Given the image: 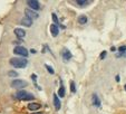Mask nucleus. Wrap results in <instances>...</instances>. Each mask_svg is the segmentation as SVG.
I'll return each instance as SVG.
<instances>
[{
    "label": "nucleus",
    "instance_id": "obj_1",
    "mask_svg": "<svg viewBox=\"0 0 126 114\" xmlns=\"http://www.w3.org/2000/svg\"><path fill=\"white\" fill-rule=\"evenodd\" d=\"M10 64L16 68H25L28 64V60L26 58H11L10 59Z\"/></svg>",
    "mask_w": 126,
    "mask_h": 114
},
{
    "label": "nucleus",
    "instance_id": "obj_2",
    "mask_svg": "<svg viewBox=\"0 0 126 114\" xmlns=\"http://www.w3.org/2000/svg\"><path fill=\"white\" fill-rule=\"evenodd\" d=\"M15 97L17 98V100H21V101H29V100H33V95L30 94V93L26 92V91L24 90H20L18 91V92L15 94Z\"/></svg>",
    "mask_w": 126,
    "mask_h": 114
},
{
    "label": "nucleus",
    "instance_id": "obj_3",
    "mask_svg": "<svg viewBox=\"0 0 126 114\" xmlns=\"http://www.w3.org/2000/svg\"><path fill=\"white\" fill-rule=\"evenodd\" d=\"M14 53L16 55H19V56H21V57H27L28 56V50L26 49L25 47H22V46H16L15 47V49H14Z\"/></svg>",
    "mask_w": 126,
    "mask_h": 114
},
{
    "label": "nucleus",
    "instance_id": "obj_4",
    "mask_svg": "<svg viewBox=\"0 0 126 114\" xmlns=\"http://www.w3.org/2000/svg\"><path fill=\"white\" fill-rule=\"evenodd\" d=\"M27 85H28V83L22 81V79H14L11 82V87H14V88H24Z\"/></svg>",
    "mask_w": 126,
    "mask_h": 114
},
{
    "label": "nucleus",
    "instance_id": "obj_5",
    "mask_svg": "<svg viewBox=\"0 0 126 114\" xmlns=\"http://www.w3.org/2000/svg\"><path fill=\"white\" fill-rule=\"evenodd\" d=\"M27 5H28L29 7H30V9L33 10V11L40 9V3H39V1H36V0H30V1H27Z\"/></svg>",
    "mask_w": 126,
    "mask_h": 114
},
{
    "label": "nucleus",
    "instance_id": "obj_6",
    "mask_svg": "<svg viewBox=\"0 0 126 114\" xmlns=\"http://www.w3.org/2000/svg\"><path fill=\"white\" fill-rule=\"evenodd\" d=\"M25 14H26V17H28L29 19H37L39 17V15L37 14L36 11H33V10H31V9H26L25 10Z\"/></svg>",
    "mask_w": 126,
    "mask_h": 114
},
{
    "label": "nucleus",
    "instance_id": "obj_7",
    "mask_svg": "<svg viewBox=\"0 0 126 114\" xmlns=\"http://www.w3.org/2000/svg\"><path fill=\"white\" fill-rule=\"evenodd\" d=\"M54 106H55V110L56 111H59L60 107H62V103H60V100H59V96L57 94H54Z\"/></svg>",
    "mask_w": 126,
    "mask_h": 114
},
{
    "label": "nucleus",
    "instance_id": "obj_8",
    "mask_svg": "<svg viewBox=\"0 0 126 114\" xmlns=\"http://www.w3.org/2000/svg\"><path fill=\"white\" fill-rule=\"evenodd\" d=\"M92 103H93V105L95 107H100V100L96 93H94L93 96H92Z\"/></svg>",
    "mask_w": 126,
    "mask_h": 114
},
{
    "label": "nucleus",
    "instance_id": "obj_9",
    "mask_svg": "<svg viewBox=\"0 0 126 114\" xmlns=\"http://www.w3.org/2000/svg\"><path fill=\"white\" fill-rule=\"evenodd\" d=\"M50 33H51V35L54 37L58 36V34H59V27H58V25H56V24L50 25Z\"/></svg>",
    "mask_w": 126,
    "mask_h": 114
},
{
    "label": "nucleus",
    "instance_id": "obj_10",
    "mask_svg": "<svg viewBox=\"0 0 126 114\" xmlns=\"http://www.w3.org/2000/svg\"><path fill=\"white\" fill-rule=\"evenodd\" d=\"M62 56H63V59H64V60H69V59H71L73 55H71V53L69 52L68 49H63Z\"/></svg>",
    "mask_w": 126,
    "mask_h": 114
},
{
    "label": "nucleus",
    "instance_id": "obj_11",
    "mask_svg": "<svg viewBox=\"0 0 126 114\" xmlns=\"http://www.w3.org/2000/svg\"><path fill=\"white\" fill-rule=\"evenodd\" d=\"M20 24H21L22 26L30 27L31 25H32V20H31V19H29L28 17H24V18L21 19V21H20Z\"/></svg>",
    "mask_w": 126,
    "mask_h": 114
},
{
    "label": "nucleus",
    "instance_id": "obj_12",
    "mask_svg": "<svg viewBox=\"0 0 126 114\" xmlns=\"http://www.w3.org/2000/svg\"><path fill=\"white\" fill-rule=\"evenodd\" d=\"M15 35L18 38H24L25 36H26V31L21 28H16L15 29Z\"/></svg>",
    "mask_w": 126,
    "mask_h": 114
},
{
    "label": "nucleus",
    "instance_id": "obj_13",
    "mask_svg": "<svg viewBox=\"0 0 126 114\" xmlns=\"http://www.w3.org/2000/svg\"><path fill=\"white\" fill-rule=\"evenodd\" d=\"M28 109L30 110V111H37V110L40 109V104H39V103H30V104L28 105Z\"/></svg>",
    "mask_w": 126,
    "mask_h": 114
},
{
    "label": "nucleus",
    "instance_id": "obj_14",
    "mask_svg": "<svg viewBox=\"0 0 126 114\" xmlns=\"http://www.w3.org/2000/svg\"><path fill=\"white\" fill-rule=\"evenodd\" d=\"M87 20H88L87 17L84 16V15H83V16H79V17H78V24H79V25H85V24H87Z\"/></svg>",
    "mask_w": 126,
    "mask_h": 114
},
{
    "label": "nucleus",
    "instance_id": "obj_15",
    "mask_svg": "<svg viewBox=\"0 0 126 114\" xmlns=\"http://www.w3.org/2000/svg\"><path fill=\"white\" fill-rule=\"evenodd\" d=\"M65 94H66V92H65V87L62 84L60 87H59V91H58V96H59V97H65Z\"/></svg>",
    "mask_w": 126,
    "mask_h": 114
},
{
    "label": "nucleus",
    "instance_id": "obj_16",
    "mask_svg": "<svg viewBox=\"0 0 126 114\" xmlns=\"http://www.w3.org/2000/svg\"><path fill=\"white\" fill-rule=\"evenodd\" d=\"M76 3L78 6H80V7H84V6L88 5V3H89V1H86V0H76Z\"/></svg>",
    "mask_w": 126,
    "mask_h": 114
},
{
    "label": "nucleus",
    "instance_id": "obj_17",
    "mask_svg": "<svg viewBox=\"0 0 126 114\" xmlns=\"http://www.w3.org/2000/svg\"><path fill=\"white\" fill-rule=\"evenodd\" d=\"M45 67H46V69L48 71V73H49V74H51V75H52V74H55V71H54V68H52L51 66H49V65L46 64Z\"/></svg>",
    "mask_w": 126,
    "mask_h": 114
},
{
    "label": "nucleus",
    "instance_id": "obj_18",
    "mask_svg": "<svg viewBox=\"0 0 126 114\" xmlns=\"http://www.w3.org/2000/svg\"><path fill=\"white\" fill-rule=\"evenodd\" d=\"M70 92L71 93H76V86H75L74 82H70Z\"/></svg>",
    "mask_w": 126,
    "mask_h": 114
},
{
    "label": "nucleus",
    "instance_id": "obj_19",
    "mask_svg": "<svg viewBox=\"0 0 126 114\" xmlns=\"http://www.w3.org/2000/svg\"><path fill=\"white\" fill-rule=\"evenodd\" d=\"M8 75L12 76V77H16V76H18V73H17V72H14V71H10L9 73H8Z\"/></svg>",
    "mask_w": 126,
    "mask_h": 114
},
{
    "label": "nucleus",
    "instance_id": "obj_20",
    "mask_svg": "<svg viewBox=\"0 0 126 114\" xmlns=\"http://www.w3.org/2000/svg\"><path fill=\"white\" fill-rule=\"evenodd\" d=\"M118 50H119V53H126V46L125 45L121 46V47L118 48Z\"/></svg>",
    "mask_w": 126,
    "mask_h": 114
},
{
    "label": "nucleus",
    "instance_id": "obj_21",
    "mask_svg": "<svg viewBox=\"0 0 126 114\" xmlns=\"http://www.w3.org/2000/svg\"><path fill=\"white\" fill-rule=\"evenodd\" d=\"M106 54H107V52L106 50H104V52H102V54H100V59H104L105 57H106Z\"/></svg>",
    "mask_w": 126,
    "mask_h": 114
},
{
    "label": "nucleus",
    "instance_id": "obj_22",
    "mask_svg": "<svg viewBox=\"0 0 126 114\" xmlns=\"http://www.w3.org/2000/svg\"><path fill=\"white\" fill-rule=\"evenodd\" d=\"M52 20L56 22V25H58V18H57V16H56L55 14H52Z\"/></svg>",
    "mask_w": 126,
    "mask_h": 114
},
{
    "label": "nucleus",
    "instance_id": "obj_23",
    "mask_svg": "<svg viewBox=\"0 0 126 114\" xmlns=\"http://www.w3.org/2000/svg\"><path fill=\"white\" fill-rule=\"evenodd\" d=\"M116 57H126V53H121V54L116 55Z\"/></svg>",
    "mask_w": 126,
    "mask_h": 114
},
{
    "label": "nucleus",
    "instance_id": "obj_24",
    "mask_svg": "<svg viewBox=\"0 0 126 114\" xmlns=\"http://www.w3.org/2000/svg\"><path fill=\"white\" fill-rule=\"evenodd\" d=\"M31 78H32V81H33V82H36V81H37V79H36V78H37V76H36L35 74H33V75H31Z\"/></svg>",
    "mask_w": 126,
    "mask_h": 114
},
{
    "label": "nucleus",
    "instance_id": "obj_25",
    "mask_svg": "<svg viewBox=\"0 0 126 114\" xmlns=\"http://www.w3.org/2000/svg\"><path fill=\"white\" fill-rule=\"evenodd\" d=\"M115 79H116L117 82H119V81H121V78H119V75H117L116 77H115Z\"/></svg>",
    "mask_w": 126,
    "mask_h": 114
},
{
    "label": "nucleus",
    "instance_id": "obj_26",
    "mask_svg": "<svg viewBox=\"0 0 126 114\" xmlns=\"http://www.w3.org/2000/svg\"><path fill=\"white\" fill-rule=\"evenodd\" d=\"M124 90L126 91V84H125V85H124Z\"/></svg>",
    "mask_w": 126,
    "mask_h": 114
},
{
    "label": "nucleus",
    "instance_id": "obj_27",
    "mask_svg": "<svg viewBox=\"0 0 126 114\" xmlns=\"http://www.w3.org/2000/svg\"><path fill=\"white\" fill-rule=\"evenodd\" d=\"M32 114H43V113H32Z\"/></svg>",
    "mask_w": 126,
    "mask_h": 114
}]
</instances>
